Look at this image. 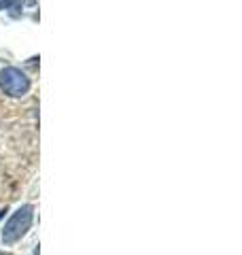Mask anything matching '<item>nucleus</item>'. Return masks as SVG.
Returning <instances> with one entry per match:
<instances>
[{
  "mask_svg": "<svg viewBox=\"0 0 242 255\" xmlns=\"http://www.w3.org/2000/svg\"><path fill=\"white\" fill-rule=\"evenodd\" d=\"M32 219H34V206L32 204L19 206V209L11 215V219L4 223L2 243L4 245H13V243L21 241V238L26 236V232L30 230V226H32Z\"/></svg>",
  "mask_w": 242,
  "mask_h": 255,
  "instance_id": "f257e3e1",
  "label": "nucleus"
},
{
  "mask_svg": "<svg viewBox=\"0 0 242 255\" xmlns=\"http://www.w3.org/2000/svg\"><path fill=\"white\" fill-rule=\"evenodd\" d=\"M0 90L11 98H21L30 90V79L15 66L2 68L0 70Z\"/></svg>",
  "mask_w": 242,
  "mask_h": 255,
  "instance_id": "f03ea898",
  "label": "nucleus"
},
{
  "mask_svg": "<svg viewBox=\"0 0 242 255\" xmlns=\"http://www.w3.org/2000/svg\"><path fill=\"white\" fill-rule=\"evenodd\" d=\"M13 2H17V0H0V9H9Z\"/></svg>",
  "mask_w": 242,
  "mask_h": 255,
  "instance_id": "7ed1b4c3",
  "label": "nucleus"
}]
</instances>
